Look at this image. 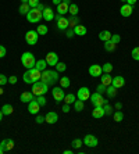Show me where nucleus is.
<instances>
[{
	"label": "nucleus",
	"mask_w": 139,
	"mask_h": 154,
	"mask_svg": "<svg viewBox=\"0 0 139 154\" xmlns=\"http://www.w3.org/2000/svg\"><path fill=\"white\" fill-rule=\"evenodd\" d=\"M113 117H114V121L115 122H121L122 119H124V114H122V111H114L113 112Z\"/></svg>",
	"instance_id": "nucleus-35"
},
{
	"label": "nucleus",
	"mask_w": 139,
	"mask_h": 154,
	"mask_svg": "<svg viewBox=\"0 0 139 154\" xmlns=\"http://www.w3.org/2000/svg\"><path fill=\"white\" fill-rule=\"evenodd\" d=\"M86 26L85 25H81V24H78V25L74 28V32H75V35H78V36H85L86 35Z\"/></svg>",
	"instance_id": "nucleus-24"
},
{
	"label": "nucleus",
	"mask_w": 139,
	"mask_h": 154,
	"mask_svg": "<svg viewBox=\"0 0 139 154\" xmlns=\"http://www.w3.org/2000/svg\"><path fill=\"white\" fill-rule=\"evenodd\" d=\"M36 8H38V10H39V11H43V10H45V8H46V7H45V6H43V4H38V7H36Z\"/></svg>",
	"instance_id": "nucleus-53"
},
{
	"label": "nucleus",
	"mask_w": 139,
	"mask_h": 154,
	"mask_svg": "<svg viewBox=\"0 0 139 154\" xmlns=\"http://www.w3.org/2000/svg\"><path fill=\"white\" fill-rule=\"evenodd\" d=\"M8 83H11V85H15V83H17V76H15V75L8 76Z\"/></svg>",
	"instance_id": "nucleus-50"
},
{
	"label": "nucleus",
	"mask_w": 139,
	"mask_h": 154,
	"mask_svg": "<svg viewBox=\"0 0 139 154\" xmlns=\"http://www.w3.org/2000/svg\"><path fill=\"white\" fill-rule=\"evenodd\" d=\"M52 94H53L54 100H56V103H60V101L64 100V90H63V88H53V90H52Z\"/></svg>",
	"instance_id": "nucleus-9"
},
{
	"label": "nucleus",
	"mask_w": 139,
	"mask_h": 154,
	"mask_svg": "<svg viewBox=\"0 0 139 154\" xmlns=\"http://www.w3.org/2000/svg\"><path fill=\"white\" fill-rule=\"evenodd\" d=\"M36 101H38V104H39L40 107H43L45 104H46V99H45V96H36Z\"/></svg>",
	"instance_id": "nucleus-44"
},
{
	"label": "nucleus",
	"mask_w": 139,
	"mask_h": 154,
	"mask_svg": "<svg viewBox=\"0 0 139 154\" xmlns=\"http://www.w3.org/2000/svg\"><path fill=\"white\" fill-rule=\"evenodd\" d=\"M38 33L39 35H47V26L46 25H43V24H40V25H38Z\"/></svg>",
	"instance_id": "nucleus-41"
},
{
	"label": "nucleus",
	"mask_w": 139,
	"mask_h": 154,
	"mask_svg": "<svg viewBox=\"0 0 139 154\" xmlns=\"http://www.w3.org/2000/svg\"><path fill=\"white\" fill-rule=\"evenodd\" d=\"M84 108H85V106H84V101H82V100H79V99H78V100L74 101V110H75V111L81 112Z\"/></svg>",
	"instance_id": "nucleus-33"
},
{
	"label": "nucleus",
	"mask_w": 139,
	"mask_h": 154,
	"mask_svg": "<svg viewBox=\"0 0 139 154\" xmlns=\"http://www.w3.org/2000/svg\"><path fill=\"white\" fill-rule=\"evenodd\" d=\"M35 97L36 96L32 92H24V93H21V96H20V100H21L22 103H29V101H32Z\"/></svg>",
	"instance_id": "nucleus-19"
},
{
	"label": "nucleus",
	"mask_w": 139,
	"mask_h": 154,
	"mask_svg": "<svg viewBox=\"0 0 139 154\" xmlns=\"http://www.w3.org/2000/svg\"><path fill=\"white\" fill-rule=\"evenodd\" d=\"M40 75H42V72H40L38 68H35V67H33V68H29V69H27V71L24 72V76H22V79H24L25 83L32 85V83H35L36 81H39Z\"/></svg>",
	"instance_id": "nucleus-1"
},
{
	"label": "nucleus",
	"mask_w": 139,
	"mask_h": 154,
	"mask_svg": "<svg viewBox=\"0 0 139 154\" xmlns=\"http://www.w3.org/2000/svg\"><path fill=\"white\" fill-rule=\"evenodd\" d=\"M29 0H21V3H28Z\"/></svg>",
	"instance_id": "nucleus-61"
},
{
	"label": "nucleus",
	"mask_w": 139,
	"mask_h": 154,
	"mask_svg": "<svg viewBox=\"0 0 139 154\" xmlns=\"http://www.w3.org/2000/svg\"><path fill=\"white\" fill-rule=\"evenodd\" d=\"M61 111H63V112H68V111H70V104L65 103L64 106H63V108H61Z\"/></svg>",
	"instance_id": "nucleus-52"
},
{
	"label": "nucleus",
	"mask_w": 139,
	"mask_h": 154,
	"mask_svg": "<svg viewBox=\"0 0 139 154\" xmlns=\"http://www.w3.org/2000/svg\"><path fill=\"white\" fill-rule=\"evenodd\" d=\"M77 100V96L75 94H72V93H70V94H67V96H64V101L67 104H74V101Z\"/></svg>",
	"instance_id": "nucleus-36"
},
{
	"label": "nucleus",
	"mask_w": 139,
	"mask_h": 154,
	"mask_svg": "<svg viewBox=\"0 0 139 154\" xmlns=\"http://www.w3.org/2000/svg\"><path fill=\"white\" fill-rule=\"evenodd\" d=\"M82 144H84V140L74 139V140H72V143H71V146H72V149H81Z\"/></svg>",
	"instance_id": "nucleus-39"
},
{
	"label": "nucleus",
	"mask_w": 139,
	"mask_h": 154,
	"mask_svg": "<svg viewBox=\"0 0 139 154\" xmlns=\"http://www.w3.org/2000/svg\"><path fill=\"white\" fill-rule=\"evenodd\" d=\"M8 82V78L4 74H0V86H4L6 83Z\"/></svg>",
	"instance_id": "nucleus-46"
},
{
	"label": "nucleus",
	"mask_w": 139,
	"mask_h": 154,
	"mask_svg": "<svg viewBox=\"0 0 139 154\" xmlns=\"http://www.w3.org/2000/svg\"><path fill=\"white\" fill-rule=\"evenodd\" d=\"M42 17H43L45 21H52V20L54 18V11L52 10L50 7H46L45 10L42 11Z\"/></svg>",
	"instance_id": "nucleus-18"
},
{
	"label": "nucleus",
	"mask_w": 139,
	"mask_h": 154,
	"mask_svg": "<svg viewBox=\"0 0 139 154\" xmlns=\"http://www.w3.org/2000/svg\"><path fill=\"white\" fill-rule=\"evenodd\" d=\"M102 74H103V69H102V65L99 64H92L89 67V75L90 76H102Z\"/></svg>",
	"instance_id": "nucleus-13"
},
{
	"label": "nucleus",
	"mask_w": 139,
	"mask_h": 154,
	"mask_svg": "<svg viewBox=\"0 0 139 154\" xmlns=\"http://www.w3.org/2000/svg\"><path fill=\"white\" fill-rule=\"evenodd\" d=\"M65 31H67V32H65V36H67V38H72V36L75 35V32H74V28H70V29H65Z\"/></svg>",
	"instance_id": "nucleus-48"
},
{
	"label": "nucleus",
	"mask_w": 139,
	"mask_h": 154,
	"mask_svg": "<svg viewBox=\"0 0 139 154\" xmlns=\"http://www.w3.org/2000/svg\"><path fill=\"white\" fill-rule=\"evenodd\" d=\"M40 81L45 82L46 85L52 86L58 81V72L57 71H52V69H45L42 71V75H40Z\"/></svg>",
	"instance_id": "nucleus-2"
},
{
	"label": "nucleus",
	"mask_w": 139,
	"mask_h": 154,
	"mask_svg": "<svg viewBox=\"0 0 139 154\" xmlns=\"http://www.w3.org/2000/svg\"><path fill=\"white\" fill-rule=\"evenodd\" d=\"M2 119H3V111L0 110V121H2Z\"/></svg>",
	"instance_id": "nucleus-57"
},
{
	"label": "nucleus",
	"mask_w": 139,
	"mask_h": 154,
	"mask_svg": "<svg viewBox=\"0 0 139 154\" xmlns=\"http://www.w3.org/2000/svg\"><path fill=\"white\" fill-rule=\"evenodd\" d=\"M21 63H22V65H24L27 69L33 68L35 64H36L35 56H33L31 51H25V53H22V56H21Z\"/></svg>",
	"instance_id": "nucleus-3"
},
{
	"label": "nucleus",
	"mask_w": 139,
	"mask_h": 154,
	"mask_svg": "<svg viewBox=\"0 0 139 154\" xmlns=\"http://www.w3.org/2000/svg\"><path fill=\"white\" fill-rule=\"evenodd\" d=\"M89 100H90V103H92L95 107H100V106H103V104L109 103V101H107L106 99H103V96H102L100 93H97V92H95L93 94H90Z\"/></svg>",
	"instance_id": "nucleus-7"
},
{
	"label": "nucleus",
	"mask_w": 139,
	"mask_h": 154,
	"mask_svg": "<svg viewBox=\"0 0 139 154\" xmlns=\"http://www.w3.org/2000/svg\"><path fill=\"white\" fill-rule=\"evenodd\" d=\"M6 54H7V50H6V47H4L3 45H0V58H3Z\"/></svg>",
	"instance_id": "nucleus-49"
},
{
	"label": "nucleus",
	"mask_w": 139,
	"mask_h": 154,
	"mask_svg": "<svg viewBox=\"0 0 139 154\" xmlns=\"http://www.w3.org/2000/svg\"><path fill=\"white\" fill-rule=\"evenodd\" d=\"M79 22L81 21H79V18L77 17V15H71V17L68 18V26H70V28H75Z\"/></svg>",
	"instance_id": "nucleus-26"
},
{
	"label": "nucleus",
	"mask_w": 139,
	"mask_h": 154,
	"mask_svg": "<svg viewBox=\"0 0 139 154\" xmlns=\"http://www.w3.org/2000/svg\"><path fill=\"white\" fill-rule=\"evenodd\" d=\"M3 92H4V89L3 88H0V94H3Z\"/></svg>",
	"instance_id": "nucleus-59"
},
{
	"label": "nucleus",
	"mask_w": 139,
	"mask_h": 154,
	"mask_svg": "<svg viewBox=\"0 0 139 154\" xmlns=\"http://www.w3.org/2000/svg\"><path fill=\"white\" fill-rule=\"evenodd\" d=\"M78 11H79V8H78V6H77V4H75V3L70 4V8H68V13H70V14H71V15H77V14H78Z\"/></svg>",
	"instance_id": "nucleus-34"
},
{
	"label": "nucleus",
	"mask_w": 139,
	"mask_h": 154,
	"mask_svg": "<svg viewBox=\"0 0 139 154\" xmlns=\"http://www.w3.org/2000/svg\"><path fill=\"white\" fill-rule=\"evenodd\" d=\"M39 110H40V106L38 104V101H36V97H35L32 101H29V103H28V111L31 112V114L36 115L38 112H39Z\"/></svg>",
	"instance_id": "nucleus-14"
},
{
	"label": "nucleus",
	"mask_w": 139,
	"mask_h": 154,
	"mask_svg": "<svg viewBox=\"0 0 139 154\" xmlns=\"http://www.w3.org/2000/svg\"><path fill=\"white\" fill-rule=\"evenodd\" d=\"M127 3H128L129 6H134V4H136V0H127Z\"/></svg>",
	"instance_id": "nucleus-56"
},
{
	"label": "nucleus",
	"mask_w": 139,
	"mask_h": 154,
	"mask_svg": "<svg viewBox=\"0 0 139 154\" xmlns=\"http://www.w3.org/2000/svg\"><path fill=\"white\" fill-rule=\"evenodd\" d=\"M111 42L113 43H115V45H118V43L121 42V36L118 35V33H113V35H111Z\"/></svg>",
	"instance_id": "nucleus-43"
},
{
	"label": "nucleus",
	"mask_w": 139,
	"mask_h": 154,
	"mask_svg": "<svg viewBox=\"0 0 139 154\" xmlns=\"http://www.w3.org/2000/svg\"><path fill=\"white\" fill-rule=\"evenodd\" d=\"M84 144L88 147H96L97 144H99V142H97L96 136H93V135H85V137H84Z\"/></svg>",
	"instance_id": "nucleus-11"
},
{
	"label": "nucleus",
	"mask_w": 139,
	"mask_h": 154,
	"mask_svg": "<svg viewBox=\"0 0 139 154\" xmlns=\"http://www.w3.org/2000/svg\"><path fill=\"white\" fill-rule=\"evenodd\" d=\"M77 97H78L79 100L85 101V100H89L90 97V90L86 88V86H84V88H79L78 89V93H77Z\"/></svg>",
	"instance_id": "nucleus-10"
},
{
	"label": "nucleus",
	"mask_w": 139,
	"mask_h": 154,
	"mask_svg": "<svg viewBox=\"0 0 139 154\" xmlns=\"http://www.w3.org/2000/svg\"><path fill=\"white\" fill-rule=\"evenodd\" d=\"M132 6H129L128 3H125V4H122L121 6V8H120V14L122 15V17H131L132 15Z\"/></svg>",
	"instance_id": "nucleus-16"
},
{
	"label": "nucleus",
	"mask_w": 139,
	"mask_h": 154,
	"mask_svg": "<svg viewBox=\"0 0 139 154\" xmlns=\"http://www.w3.org/2000/svg\"><path fill=\"white\" fill-rule=\"evenodd\" d=\"M2 111H3V115H11L13 112H14V108H13L11 104H3Z\"/></svg>",
	"instance_id": "nucleus-27"
},
{
	"label": "nucleus",
	"mask_w": 139,
	"mask_h": 154,
	"mask_svg": "<svg viewBox=\"0 0 139 154\" xmlns=\"http://www.w3.org/2000/svg\"><path fill=\"white\" fill-rule=\"evenodd\" d=\"M115 108H117V110H121V108H122V103H120V101H118V103H115Z\"/></svg>",
	"instance_id": "nucleus-54"
},
{
	"label": "nucleus",
	"mask_w": 139,
	"mask_h": 154,
	"mask_svg": "<svg viewBox=\"0 0 139 154\" xmlns=\"http://www.w3.org/2000/svg\"><path fill=\"white\" fill-rule=\"evenodd\" d=\"M58 82H60V86L63 88V89L70 88V85H71V81H70V78H68V76H63V78H60V79H58Z\"/></svg>",
	"instance_id": "nucleus-30"
},
{
	"label": "nucleus",
	"mask_w": 139,
	"mask_h": 154,
	"mask_svg": "<svg viewBox=\"0 0 139 154\" xmlns=\"http://www.w3.org/2000/svg\"><path fill=\"white\" fill-rule=\"evenodd\" d=\"M3 153H4V150L2 149V146H0V154H3Z\"/></svg>",
	"instance_id": "nucleus-60"
},
{
	"label": "nucleus",
	"mask_w": 139,
	"mask_h": 154,
	"mask_svg": "<svg viewBox=\"0 0 139 154\" xmlns=\"http://www.w3.org/2000/svg\"><path fill=\"white\" fill-rule=\"evenodd\" d=\"M61 2H63V0H52V3H53L54 6H58V4H60Z\"/></svg>",
	"instance_id": "nucleus-55"
},
{
	"label": "nucleus",
	"mask_w": 139,
	"mask_h": 154,
	"mask_svg": "<svg viewBox=\"0 0 139 154\" xmlns=\"http://www.w3.org/2000/svg\"><path fill=\"white\" fill-rule=\"evenodd\" d=\"M0 146H2V149H3L4 151H10L14 149V140L13 139H3L2 143H0Z\"/></svg>",
	"instance_id": "nucleus-15"
},
{
	"label": "nucleus",
	"mask_w": 139,
	"mask_h": 154,
	"mask_svg": "<svg viewBox=\"0 0 139 154\" xmlns=\"http://www.w3.org/2000/svg\"><path fill=\"white\" fill-rule=\"evenodd\" d=\"M68 8H70V4L65 3L64 0H63V2H61V3L57 6V13L60 15H64V14H67V13H68Z\"/></svg>",
	"instance_id": "nucleus-21"
},
{
	"label": "nucleus",
	"mask_w": 139,
	"mask_h": 154,
	"mask_svg": "<svg viewBox=\"0 0 139 154\" xmlns=\"http://www.w3.org/2000/svg\"><path fill=\"white\" fill-rule=\"evenodd\" d=\"M58 121V115L56 114L54 111H50V112H47L46 115H45V122H47V124H56V122Z\"/></svg>",
	"instance_id": "nucleus-17"
},
{
	"label": "nucleus",
	"mask_w": 139,
	"mask_h": 154,
	"mask_svg": "<svg viewBox=\"0 0 139 154\" xmlns=\"http://www.w3.org/2000/svg\"><path fill=\"white\" fill-rule=\"evenodd\" d=\"M47 90H49V85H46L45 82H42V81H36L35 83H32V92L35 96H42V94L47 93Z\"/></svg>",
	"instance_id": "nucleus-4"
},
{
	"label": "nucleus",
	"mask_w": 139,
	"mask_h": 154,
	"mask_svg": "<svg viewBox=\"0 0 139 154\" xmlns=\"http://www.w3.org/2000/svg\"><path fill=\"white\" fill-rule=\"evenodd\" d=\"M29 10H31V7H29L28 3H21V6H20V14L27 15L29 13Z\"/></svg>",
	"instance_id": "nucleus-32"
},
{
	"label": "nucleus",
	"mask_w": 139,
	"mask_h": 154,
	"mask_svg": "<svg viewBox=\"0 0 139 154\" xmlns=\"http://www.w3.org/2000/svg\"><path fill=\"white\" fill-rule=\"evenodd\" d=\"M104 115V110H103V106H100V107H95L92 111V117L93 118H102Z\"/></svg>",
	"instance_id": "nucleus-23"
},
{
	"label": "nucleus",
	"mask_w": 139,
	"mask_h": 154,
	"mask_svg": "<svg viewBox=\"0 0 139 154\" xmlns=\"http://www.w3.org/2000/svg\"><path fill=\"white\" fill-rule=\"evenodd\" d=\"M38 39H39V33H38V31L31 29V31H28V32L25 33V42L28 43L29 46L36 45V43H38Z\"/></svg>",
	"instance_id": "nucleus-6"
},
{
	"label": "nucleus",
	"mask_w": 139,
	"mask_h": 154,
	"mask_svg": "<svg viewBox=\"0 0 139 154\" xmlns=\"http://www.w3.org/2000/svg\"><path fill=\"white\" fill-rule=\"evenodd\" d=\"M45 122V117L43 115H36V124H43Z\"/></svg>",
	"instance_id": "nucleus-51"
},
{
	"label": "nucleus",
	"mask_w": 139,
	"mask_h": 154,
	"mask_svg": "<svg viewBox=\"0 0 139 154\" xmlns=\"http://www.w3.org/2000/svg\"><path fill=\"white\" fill-rule=\"evenodd\" d=\"M115 47H117V45H115V43H113L111 40H107V42H104V50L109 51V53L114 51Z\"/></svg>",
	"instance_id": "nucleus-28"
},
{
	"label": "nucleus",
	"mask_w": 139,
	"mask_h": 154,
	"mask_svg": "<svg viewBox=\"0 0 139 154\" xmlns=\"http://www.w3.org/2000/svg\"><path fill=\"white\" fill-rule=\"evenodd\" d=\"M54 67H56V71H57V72H64L65 68H67V65H65L64 63H61V61H58Z\"/></svg>",
	"instance_id": "nucleus-38"
},
{
	"label": "nucleus",
	"mask_w": 139,
	"mask_h": 154,
	"mask_svg": "<svg viewBox=\"0 0 139 154\" xmlns=\"http://www.w3.org/2000/svg\"><path fill=\"white\" fill-rule=\"evenodd\" d=\"M72 151L71 150H64V154H71Z\"/></svg>",
	"instance_id": "nucleus-58"
},
{
	"label": "nucleus",
	"mask_w": 139,
	"mask_h": 154,
	"mask_svg": "<svg viewBox=\"0 0 139 154\" xmlns=\"http://www.w3.org/2000/svg\"><path fill=\"white\" fill-rule=\"evenodd\" d=\"M45 60H46L47 65H50V67H54V65L58 63V56L54 51H50V53L46 54V57H45Z\"/></svg>",
	"instance_id": "nucleus-12"
},
{
	"label": "nucleus",
	"mask_w": 139,
	"mask_h": 154,
	"mask_svg": "<svg viewBox=\"0 0 139 154\" xmlns=\"http://www.w3.org/2000/svg\"><path fill=\"white\" fill-rule=\"evenodd\" d=\"M100 79H102V83H103L104 86H110L111 82H113V76H111L110 74H107V72H103Z\"/></svg>",
	"instance_id": "nucleus-22"
},
{
	"label": "nucleus",
	"mask_w": 139,
	"mask_h": 154,
	"mask_svg": "<svg viewBox=\"0 0 139 154\" xmlns=\"http://www.w3.org/2000/svg\"><path fill=\"white\" fill-rule=\"evenodd\" d=\"M111 35H113V33H111L110 31H102V32L99 33V39L102 40V42H107V40L111 39Z\"/></svg>",
	"instance_id": "nucleus-25"
},
{
	"label": "nucleus",
	"mask_w": 139,
	"mask_h": 154,
	"mask_svg": "<svg viewBox=\"0 0 139 154\" xmlns=\"http://www.w3.org/2000/svg\"><path fill=\"white\" fill-rule=\"evenodd\" d=\"M42 11H39L38 8H31L29 10V13L27 14V20H28V22H31V24H36V22H39L40 20H42Z\"/></svg>",
	"instance_id": "nucleus-5"
},
{
	"label": "nucleus",
	"mask_w": 139,
	"mask_h": 154,
	"mask_svg": "<svg viewBox=\"0 0 139 154\" xmlns=\"http://www.w3.org/2000/svg\"><path fill=\"white\" fill-rule=\"evenodd\" d=\"M121 2H124V3H127V0H121Z\"/></svg>",
	"instance_id": "nucleus-62"
},
{
	"label": "nucleus",
	"mask_w": 139,
	"mask_h": 154,
	"mask_svg": "<svg viewBox=\"0 0 139 154\" xmlns=\"http://www.w3.org/2000/svg\"><path fill=\"white\" fill-rule=\"evenodd\" d=\"M106 89H107V86H104L103 83H100V85L96 88V92L100 94H103V93H106Z\"/></svg>",
	"instance_id": "nucleus-45"
},
{
	"label": "nucleus",
	"mask_w": 139,
	"mask_h": 154,
	"mask_svg": "<svg viewBox=\"0 0 139 154\" xmlns=\"http://www.w3.org/2000/svg\"><path fill=\"white\" fill-rule=\"evenodd\" d=\"M111 85L115 86L117 89H120V88H122V86L125 85V78L121 75H118L115 76V78H113V82H111Z\"/></svg>",
	"instance_id": "nucleus-20"
},
{
	"label": "nucleus",
	"mask_w": 139,
	"mask_h": 154,
	"mask_svg": "<svg viewBox=\"0 0 139 154\" xmlns=\"http://www.w3.org/2000/svg\"><path fill=\"white\" fill-rule=\"evenodd\" d=\"M131 56H132V58H134V60L139 61V46H138V47H134V49H132Z\"/></svg>",
	"instance_id": "nucleus-42"
},
{
	"label": "nucleus",
	"mask_w": 139,
	"mask_h": 154,
	"mask_svg": "<svg viewBox=\"0 0 139 154\" xmlns=\"http://www.w3.org/2000/svg\"><path fill=\"white\" fill-rule=\"evenodd\" d=\"M103 110H104V115H111L113 114V107H111L109 103H106V104H103Z\"/></svg>",
	"instance_id": "nucleus-37"
},
{
	"label": "nucleus",
	"mask_w": 139,
	"mask_h": 154,
	"mask_svg": "<svg viewBox=\"0 0 139 154\" xmlns=\"http://www.w3.org/2000/svg\"><path fill=\"white\" fill-rule=\"evenodd\" d=\"M46 67H47V63H46V60H45V58H43V60H38V61H36L35 68H38L40 72L45 71V69H46Z\"/></svg>",
	"instance_id": "nucleus-29"
},
{
	"label": "nucleus",
	"mask_w": 139,
	"mask_h": 154,
	"mask_svg": "<svg viewBox=\"0 0 139 154\" xmlns=\"http://www.w3.org/2000/svg\"><path fill=\"white\" fill-rule=\"evenodd\" d=\"M28 4H29V7H31V8H35V7H38V4H39V0H29Z\"/></svg>",
	"instance_id": "nucleus-47"
},
{
	"label": "nucleus",
	"mask_w": 139,
	"mask_h": 154,
	"mask_svg": "<svg viewBox=\"0 0 139 154\" xmlns=\"http://www.w3.org/2000/svg\"><path fill=\"white\" fill-rule=\"evenodd\" d=\"M102 69H103V72L110 74V72L113 71V64H111V63H106V64L102 65Z\"/></svg>",
	"instance_id": "nucleus-40"
},
{
	"label": "nucleus",
	"mask_w": 139,
	"mask_h": 154,
	"mask_svg": "<svg viewBox=\"0 0 139 154\" xmlns=\"http://www.w3.org/2000/svg\"><path fill=\"white\" fill-rule=\"evenodd\" d=\"M56 25H57L58 29L65 31V29L68 28V18H65L64 15L57 14V17H56Z\"/></svg>",
	"instance_id": "nucleus-8"
},
{
	"label": "nucleus",
	"mask_w": 139,
	"mask_h": 154,
	"mask_svg": "<svg viewBox=\"0 0 139 154\" xmlns=\"http://www.w3.org/2000/svg\"><path fill=\"white\" fill-rule=\"evenodd\" d=\"M106 93H107V96L110 97V99H113V97H114L115 94H117V88H115V86H113V85L107 86Z\"/></svg>",
	"instance_id": "nucleus-31"
}]
</instances>
